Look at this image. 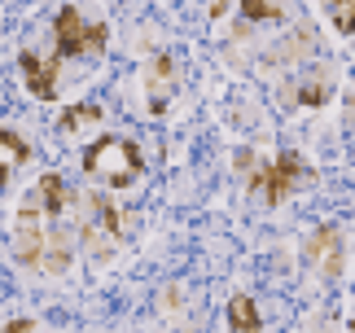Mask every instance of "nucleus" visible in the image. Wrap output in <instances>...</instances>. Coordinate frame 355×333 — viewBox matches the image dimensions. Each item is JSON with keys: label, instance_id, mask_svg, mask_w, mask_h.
Here are the masks:
<instances>
[{"label": "nucleus", "instance_id": "nucleus-1", "mask_svg": "<svg viewBox=\"0 0 355 333\" xmlns=\"http://www.w3.org/2000/svg\"><path fill=\"white\" fill-rule=\"evenodd\" d=\"M84 171L92 180H101L105 189H128L136 176L145 171V154L132 141H119V136H105V141L84 149Z\"/></svg>", "mask_w": 355, "mask_h": 333}, {"label": "nucleus", "instance_id": "nucleus-2", "mask_svg": "<svg viewBox=\"0 0 355 333\" xmlns=\"http://www.w3.org/2000/svg\"><path fill=\"white\" fill-rule=\"evenodd\" d=\"M298 180H303V158L294 154V149H285V154H277L272 162H254L250 166V189L263 193V202L281 206L290 193L298 189Z\"/></svg>", "mask_w": 355, "mask_h": 333}, {"label": "nucleus", "instance_id": "nucleus-3", "mask_svg": "<svg viewBox=\"0 0 355 333\" xmlns=\"http://www.w3.org/2000/svg\"><path fill=\"white\" fill-rule=\"evenodd\" d=\"M53 31H58V58H79V53H101L105 49V22H84V13L75 5H66L58 13V22H53Z\"/></svg>", "mask_w": 355, "mask_h": 333}, {"label": "nucleus", "instance_id": "nucleus-4", "mask_svg": "<svg viewBox=\"0 0 355 333\" xmlns=\"http://www.w3.org/2000/svg\"><path fill=\"white\" fill-rule=\"evenodd\" d=\"M44 246H49V232L40 224L35 202H26L22 215H18V232H13V259H18L22 268H35V263L44 259Z\"/></svg>", "mask_w": 355, "mask_h": 333}, {"label": "nucleus", "instance_id": "nucleus-5", "mask_svg": "<svg viewBox=\"0 0 355 333\" xmlns=\"http://www.w3.org/2000/svg\"><path fill=\"white\" fill-rule=\"evenodd\" d=\"M307 259L316 263L320 272H329V276L343 272V237H338V228L320 224L316 232H311L307 237Z\"/></svg>", "mask_w": 355, "mask_h": 333}, {"label": "nucleus", "instance_id": "nucleus-6", "mask_svg": "<svg viewBox=\"0 0 355 333\" xmlns=\"http://www.w3.org/2000/svg\"><path fill=\"white\" fill-rule=\"evenodd\" d=\"M22 75H26V88H31L40 101H53V96H58V66L44 62L40 53H22Z\"/></svg>", "mask_w": 355, "mask_h": 333}, {"label": "nucleus", "instance_id": "nucleus-7", "mask_svg": "<svg viewBox=\"0 0 355 333\" xmlns=\"http://www.w3.org/2000/svg\"><path fill=\"white\" fill-rule=\"evenodd\" d=\"M259 325V302L250 294H237L233 302H228V329H237V333H254Z\"/></svg>", "mask_w": 355, "mask_h": 333}, {"label": "nucleus", "instance_id": "nucleus-8", "mask_svg": "<svg viewBox=\"0 0 355 333\" xmlns=\"http://www.w3.org/2000/svg\"><path fill=\"white\" fill-rule=\"evenodd\" d=\"M40 206H44L49 215H62L66 211V198H71V193H66V180L62 176H40Z\"/></svg>", "mask_w": 355, "mask_h": 333}, {"label": "nucleus", "instance_id": "nucleus-9", "mask_svg": "<svg viewBox=\"0 0 355 333\" xmlns=\"http://www.w3.org/2000/svg\"><path fill=\"white\" fill-rule=\"evenodd\" d=\"M311 44H316V35H311V26H298V31L285 40V44H277L281 53H272L268 62H298V58H307Z\"/></svg>", "mask_w": 355, "mask_h": 333}, {"label": "nucleus", "instance_id": "nucleus-10", "mask_svg": "<svg viewBox=\"0 0 355 333\" xmlns=\"http://www.w3.org/2000/svg\"><path fill=\"white\" fill-rule=\"evenodd\" d=\"M241 18L245 22H281L285 9L277 0H241Z\"/></svg>", "mask_w": 355, "mask_h": 333}, {"label": "nucleus", "instance_id": "nucleus-11", "mask_svg": "<svg viewBox=\"0 0 355 333\" xmlns=\"http://www.w3.org/2000/svg\"><path fill=\"white\" fill-rule=\"evenodd\" d=\"M329 96H334V83H324V75L307 79L303 88H294V101H303V105H324Z\"/></svg>", "mask_w": 355, "mask_h": 333}, {"label": "nucleus", "instance_id": "nucleus-12", "mask_svg": "<svg viewBox=\"0 0 355 333\" xmlns=\"http://www.w3.org/2000/svg\"><path fill=\"white\" fill-rule=\"evenodd\" d=\"M329 22L338 26L343 35H355V0H329Z\"/></svg>", "mask_w": 355, "mask_h": 333}, {"label": "nucleus", "instance_id": "nucleus-13", "mask_svg": "<svg viewBox=\"0 0 355 333\" xmlns=\"http://www.w3.org/2000/svg\"><path fill=\"white\" fill-rule=\"evenodd\" d=\"M97 119H101V105H71L62 114V128L71 132V128H79V123H97Z\"/></svg>", "mask_w": 355, "mask_h": 333}, {"label": "nucleus", "instance_id": "nucleus-14", "mask_svg": "<svg viewBox=\"0 0 355 333\" xmlns=\"http://www.w3.org/2000/svg\"><path fill=\"white\" fill-rule=\"evenodd\" d=\"M0 145L13 154V162H26V158H31V149H26L22 136H13V132H5V128H0Z\"/></svg>", "mask_w": 355, "mask_h": 333}, {"label": "nucleus", "instance_id": "nucleus-15", "mask_svg": "<svg viewBox=\"0 0 355 333\" xmlns=\"http://www.w3.org/2000/svg\"><path fill=\"white\" fill-rule=\"evenodd\" d=\"M228 5H233V0H211V18H224Z\"/></svg>", "mask_w": 355, "mask_h": 333}, {"label": "nucleus", "instance_id": "nucleus-16", "mask_svg": "<svg viewBox=\"0 0 355 333\" xmlns=\"http://www.w3.org/2000/svg\"><path fill=\"white\" fill-rule=\"evenodd\" d=\"M5 329H13V333H31V329H35V321H9Z\"/></svg>", "mask_w": 355, "mask_h": 333}, {"label": "nucleus", "instance_id": "nucleus-17", "mask_svg": "<svg viewBox=\"0 0 355 333\" xmlns=\"http://www.w3.org/2000/svg\"><path fill=\"white\" fill-rule=\"evenodd\" d=\"M5 176H9V166H5V162H0V185H5Z\"/></svg>", "mask_w": 355, "mask_h": 333}]
</instances>
